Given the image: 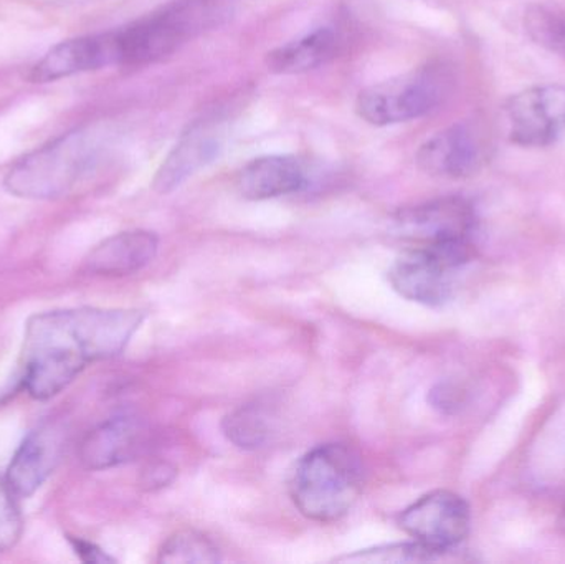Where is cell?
I'll return each instance as SVG.
<instances>
[{"mask_svg": "<svg viewBox=\"0 0 565 564\" xmlns=\"http://www.w3.org/2000/svg\"><path fill=\"white\" fill-rule=\"evenodd\" d=\"M145 321L129 308H66L26 321L20 386L35 401L58 396L89 364L111 360Z\"/></svg>", "mask_w": 565, "mask_h": 564, "instance_id": "1", "label": "cell"}, {"mask_svg": "<svg viewBox=\"0 0 565 564\" xmlns=\"http://www.w3.org/2000/svg\"><path fill=\"white\" fill-rule=\"evenodd\" d=\"M361 492V460L344 444H324L309 450L298 460L289 480L292 503L312 522L331 523L348 515Z\"/></svg>", "mask_w": 565, "mask_h": 564, "instance_id": "2", "label": "cell"}, {"mask_svg": "<svg viewBox=\"0 0 565 564\" xmlns=\"http://www.w3.org/2000/svg\"><path fill=\"white\" fill-rule=\"evenodd\" d=\"M98 149L86 129H73L17 159L3 188L15 198L52 201L72 194L96 166Z\"/></svg>", "mask_w": 565, "mask_h": 564, "instance_id": "3", "label": "cell"}, {"mask_svg": "<svg viewBox=\"0 0 565 564\" xmlns=\"http://www.w3.org/2000/svg\"><path fill=\"white\" fill-rule=\"evenodd\" d=\"M225 0H175L115 30L118 65L141 66L164 58L195 33L214 23Z\"/></svg>", "mask_w": 565, "mask_h": 564, "instance_id": "4", "label": "cell"}, {"mask_svg": "<svg viewBox=\"0 0 565 564\" xmlns=\"http://www.w3.org/2000/svg\"><path fill=\"white\" fill-rule=\"evenodd\" d=\"M451 83L454 78L445 66H424L362 89L355 111L374 126L412 121L434 111L447 98Z\"/></svg>", "mask_w": 565, "mask_h": 564, "instance_id": "5", "label": "cell"}, {"mask_svg": "<svg viewBox=\"0 0 565 564\" xmlns=\"http://www.w3.org/2000/svg\"><path fill=\"white\" fill-rule=\"evenodd\" d=\"M475 255L473 241L411 247L392 265L388 281L407 300L440 307L454 295L457 272L470 264Z\"/></svg>", "mask_w": 565, "mask_h": 564, "instance_id": "6", "label": "cell"}, {"mask_svg": "<svg viewBox=\"0 0 565 564\" xmlns=\"http://www.w3.org/2000/svg\"><path fill=\"white\" fill-rule=\"evenodd\" d=\"M501 126L513 145H553L565 131V86H531L511 96L501 108Z\"/></svg>", "mask_w": 565, "mask_h": 564, "instance_id": "7", "label": "cell"}, {"mask_svg": "<svg viewBox=\"0 0 565 564\" xmlns=\"http://www.w3.org/2000/svg\"><path fill=\"white\" fill-rule=\"evenodd\" d=\"M471 512L467 500L448 490L420 497L398 517V525L415 542L450 553L467 540Z\"/></svg>", "mask_w": 565, "mask_h": 564, "instance_id": "8", "label": "cell"}, {"mask_svg": "<svg viewBox=\"0 0 565 564\" xmlns=\"http://www.w3.org/2000/svg\"><path fill=\"white\" fill-rule=\"evenodd\" d=\"M395 225L412 247H434L473 241L477 215L467 199L450 195L402 209L395 217Z\"/></svg>", "mask_w": 565, "mask_h": 564, "instance_id": "9", "label": "cell"}, {"mask_svg": "<svg viewBox=\"0 0 565 564\" xmlns=\"http://www.w3.org/2000/svg\"><path fill=\"white\" fill-rule=\"evenodd\" d=\"M487 136L470 123H457L441 129L424 142L417 162L437 178L465 179L477 174L488 161Z\"/></svg>", "mask_w": 565, "mask_h": 564, "instance_id": "10", "label": "cell"}, {"mask_svg": "<svg viewBox=\"0 0 565 564\" xmlns=\"http://www.w3.org/2000/svg\"><path fill=\"white\" fill-rule=\"evenodd\" d=\"M115 65H118V49L115 32L108 30L60 42L33 65L30 79L35 83L56 82Z\"/></svg>", "mask_w": 565, "mask_h": 564, "instance_id": "11", "label": "cell"}, {"mask_svg": "<svg viewBox=\"0 0 565 564\" xmlns=\"http://www.w3.org/2000/svg\"><path fill=\"white\" fill-rule=\"evenodd\" d=\"M62 430L42 426L30 433L13 454L6 480L17 499H29L46 482L62 457Z\"/></svg>", "mask_w": 565, "mask_h": 564, "instance_id": "12", "label": "cell"}, {"mask_svg": "<svg viewBox=\"0 0 565 564\" xmlns=\"http://www.w3.org/2000/svg\"><path fill=\"white\" fill-rule=\"evenodd\" d=\"M145 440V427L138 419L113 417L86 434L79 446V462L93 472L122 466L141 454Z\"/></svg>", "mask_w": 565, "mask_h": 564, "instance_id": "13", "label": "cell"}, {"mask_svg": "<svg viewBox=\"0 0 565 564\" xmlns=\"http://www.w3.org/2000/svg\"><path fill=\"white\" fill-rule=\"evenodd\" d=\"M159 241L149 231H126L96 245L85 258L86 272L103 277H122L142 270L154 260Z\"/></svg>", "mask_w": 565, "mask_h": 564, "instance_id": "14", "label": "cell"}, {"mask_svg": "<svg viewBox=\"0 0 565 564\" xmlns=\"http://www.w3.org/2000/svg\"><path fill=\"white\" fill-rule=\"evenodd\" d=\"M221 149V135L209 125L192 128L169 152L156 174L152 188L159 194H169L188 181L199 169L212 161Z\"/></svg>", "mask_w": 565, "mask_h": 564, "instance_id": "15", "label": "cell"}, {"mask_svg": "<svg viewBox=\"0 0 565 564\" xmlns=\"http://www.w3.org/2000/svg\"><path fill=\"white\" fill-rule=\"evenodd\" d=\"M306 172L301 162L291 156H264L248 162L237 179V188L245 199L267 201L301 191Z\"/></svg>", "mask_w": 565, "mask_h": 564, "instance_id": "16", "label": "cell"}, {"mask_svg": "<svg viewBox=\"0 0 565 564\" xmlns=\"http://www.w3.org/2000/svg\"><path fill=\"white\" fill-rule=\"evenodd\" d=\"M338 36L331 29H318L285 43L267 55V66L278 75H296L318 68L334 56Z\"/></svg>", "mask_w": 565, "mask_h": 564, "instance_id": "17", "label": "cell"}, {"mask_svg": "<svg viewBox=\"0 0 565 564\" xmlns=\"http://www.w3.org/2000/svg\"><path fill=\"white\" fill-rule=\"evenodd\" d=\"M222 429L238 449L257 450L270 440L274 419L262 404H247L228 414Z\"/></svg>", "mask_w": 565, "mask_h": 564, "instance_id": "18", "label": "cell"}, {"mask_svg": "<svg viewBox=\"0 0 565 564\" xmlns=\"http://www.w3.org/2000/svg\"><path fill=\"white\" fill-rule=\"evenodd\" d=\"M159 563L207 564L221 562V550L204 533L182 530L166 540L159 550Z\"/></svg>", "mask_w": 565, "mask_h": 564, "instance_id": "19", "label": "cell"}, {"mask_svg": "<svg viewBox=\"0 0 565 564\" xmlns=\"http://www.w3.org/2000/svg\"><path fill=\"white\" fill-rule=\"evenodd\" d=\"M524 26L527 35L550 50L554 55L565 58V10L551 3H533L524 13Z\"/></svg>", "mask_w": 565, "mask_h": 564, "instance_id": "20", "label": "cell"}, {"mask_svg": "<svg viewBox=\"0 0 565 564\" xmlns=\"http://www.w3.org/2000/svg\"><path fill=\"white\" fill-rule=\"evenodd\" d=\"M448 553L438 552L424 543H395V545L377 546L364 552L338 558L344 563H430L440 562Z\"/></svg>", "mask_w": 565, "mask_h": 564, "instance_id": "21", "label": "cell"}, {"mask_svg": "<svg viewBox=\"0 0 565 564\" xmlns=\"http://www.w3.org/2000/svg\"><path fill=\"white\" fill-rule=\"evenodd\" d=\"M23 520L17 506L15 493L7 483L6 477H0V553L9 552L22 539Z\"/></svg>", "mask_w": 565, "mask_h": 564, "instance_id": "22", "label": "cell"}, {"mask_svg": "<svg viewBox=\"0 0 565 564\" xmlns=\"http://www.w3.org/2000/svg\"><path fill=\"white\" fill-rule=\"evenodd\" d=\"M70 545H72L75 555L82 560L83 563L89 564H106L115 563V558L103 552L98 545L88 542V540L76 539V536H68Z\"/></svg>", "mask_w": 565, "mask_h": 564, "instance_id": "23", "label": "cell"}, {"mask_svg": "<svg viewBox=\"0 0 565 564\" xmlns=\"http://www.w3.org/2000/svg\"><path fill=\"white\" fill-rule=\"evenodd\" d=\"M175 469L168 466V464H158L152 466L148 472L145 473V486L149 490L162 489L174 480Z\"/></svg>", "mask_w": 565, "mask_h": 564, "instance_id": "24", "label": "cell"}, {"mask_svg": "<svg viewBox=\"0 0 565 564\" xmlns=\"http://www.w3.org/2000/svg\"><path fill=\"white\" fill-rule=\"evenodd\" d=\"M563 523H564V529H565V509H564V513H563Z\"/></svg>", "mask_w": 565, "mask_h": 564, "instance_id": "25", "label": "cell"}]
</instances>
